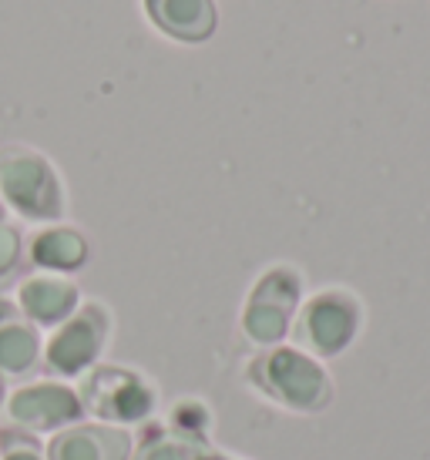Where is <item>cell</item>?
<instances>
[{"mask_svg": "<svg viewBox=\"0 0 430 460\" xmlns=\"http://www.w3.org/2000/svg\"><path fill=\"white\" fill-rule=\"evenodd\" d=\"M246 384L290 413H323L336 400L333 376L323 359L303 353L300 346H266L246 363Z\"/></svg>", "mask_w": 430, "mask_h": 460, "instance_id": "obj_1", "label": "cell"}, {"mask_svg": "<svg viewBox=\"0 0 430 460\" xmlns=\"http://www.w3.org/2000/svg\"><path fill=\"white\" fill-rule=\"evenodd\" d=\"M0 202L27 222H61L67 212L61 172L40 148L0 145Z\"/></svg>", "mask_w": 430, "mask_h": 460, "instance_id": "obj_2", "label": "cell"}, {"mask_svg": "<svg viewBox=\"0 0 430 460\" xmlns=\"http://www.w3.org/2000/svg\"><path fill=\"white\" fill-rule=\"evenodd\" d=\"M363 330V299L346 286H323L300 303L290 336L303 353L333 359L346 353Z\"/></svg>", "mask_w": 430, "mask_h": 460, "instance_id": "obj_3", "label": "cell"}, {"mask_svg": "<svg viewBox=\"0 0 430 460\" xmlns=\"http://www.w3.org/2000/svg\"><path fill=\"white\" fill-rule=\"evenodd\" d=\"M303 303V272L292 262L266 266L246 293L242 303V332L255 346H279L292 330V320Z\"/></svg>", "mask_w": 430, "mask_h": 460, "instance_id": "obj_4", "label": "cell"}, {"mask_svg": "<svg viewBox=\"0 0 430 460\" xmlns=\"http://www.w3.org/2000/svg\"><path fill=\"white\" fill-rule=\"evenodd\" d=\"M77 396L85 413L112 427L145 423L158 407V390L148 376L128 367H108V363H98L85 373Z\"/></svg>", "mask_w": 430, "mask_h": 460, "instance_id": "obj_5", "label": "cell"}, {"mask_svg": "<svg viewBox=\"0 0 430 460\" xmlns=\"http://www.w3.org/2000/svg\"><path fill=\"white\" fill-rule=\"evenodd\" d=\"M114 316L108 303L102 299H81V306L67 316L64 323L54 326V332L48 336V343L40 349L44 367L58 376H81L91 367H98L104 346L112 340Z\"/></svg>", "mask_w": 430, "mask_h": 460, "instance_id": "obj_6", "label": "cell"}, {"mask_svg": "<svg viewBox=\"0 0 430 460\" xmlns=\"http://www.w3.org/2000/svg\"><path fill=\"white\" fill-rule=\"evenodd\" d=\"M7 413L13 427H21L27 434H51V430L58 434L71 423H81L85 407H81L77 390H71L67 384L40 380V384L13 390L7 396Z\"/></svg>", "mask_w": 430, "mask_h": 460, "instance_id": "obj_7", "label": "cell"}, {"mask_svg": "<svg viewBox=\"0 0 430 460\" xmlns=\"http://www.w3.org/2000/svg\"><path fill=\"white\" fill-rule=\"evenodd\" d=\"M13 306L21 309V316L34 323L38 330L40 326H58L81 306V286L71 276L34 272V276H24L17 282Z\"/></svg>", "mask_w": 430, "mask_h": 460, "instance_id": "obj_8", "label": "cell"}, {"mask_svg": "<svg viewBox=\"0 0 430 460\" xmlns=\"http://www.w3.org/2000/svg\"><path fill=\"white\" fill-rule=\"evenodd\" d=\"M135 450V437L128 427L112 423H71L51 437L48 460H128Z\"/></svg>", "mask_w": 430, "mask_h": 460, "instance_id": "obj_9", "label": "cell"}, {"mask_svg": "<svg viewBox=\"0 0 430 460\" xmlns=\"http://www.w3.org/2000/svg\"><path fill=\"white\" fill-rule=\"evenodd\" d=\"M148 24L175 44H205L219 27L215 0H141Z\"/></svg>", "mask_w": 430, "mask_h": 460, "instance_id": "obj_10", "label": "cell"}, {"mask_svg": "<svg viewBox=\"0 0 430 460\" xmlns=\"http://www.w3.org/2000/svg\"><path fill=\"white\" fill-rule=\"evenodd\" d=\"M27 256L38 266V272H58V276H71L77 269L88 266L91 259V243L88 235L67 226V222H51L31 235Z\"/></svg>", "mask_w": 430, "mask_h": 460, "instance_id": "obj_11", "label": "cell"}, {"mask_svg": "<svg viewBox=\"0 0 430 460\" xmlns=\"http://www.w3.org/2000/svg\"><path fill=\"white\" fill-rule=\"evenodd\" d=\"M40 359V332L21 316L13 299H0V376H21Z\"/></svg>", "mask_w": 430, "mask_h": 460, "instance_id": "obj_12", "label": "cell"}, {"mask_svg": "<svg viewBox=\"0 0 430 460\" xmlns=\"http://www.w3.org/2000/svg\"><path fill=\"white\" fill-rule=\"evenodd\" d=\"M212 454L209 437L182 434L172 423H148L128 460H205Z\"/></svg>", "mask_w": 430, "mask_h": 460, "instance_id": "obj_13", "label": "cell"}, {"mask_svg": "<svg viewBox=\"0 0 430 460\" xmlns=\"http://www.w3.org/2000/svg\"><path fill=\"white\" fill-rule=\"evenodd\" d=\"M168 423L182 430V434H192V437H209V427H212V413L205 407L202 400H178L175 407H172V417Z\"/></svg>", "mask_w": 430, "mask_h": 460, "instance_id": "obj_14", "label": "cell"}, {"mask_svg": "<svg viewBox=\"0 0 430 460\" xmlns=\"http://www.w3.org/2000/svg\"><path fill=\"white\" fill-rule=\"evenodd\" d=\"M0 460H48L40 450V440L21 427H4L0 430Z\"/></svg>", "mask_w": 430, "mask_h": 460, "instance_id": "obj_15", "label": "cell"}, {"mask_svg": "<svg viewBox=\"0 0 430 460\" xmlns=\"http://www.w3.org/2000/svg\"><path fill=\"white\" fill-rule=\"evenodd\" d=\"M21 256H24V239H21V229L4 218V222H0V279H7L11 272H17Z\"/></svg>", "mask_w": 430, "mask_h": 460, "instance_id": "obj_16", "label": "cell"}, {"mask_svg": "<svg viewBox=\"0 0 430 460\" xmlns=\"http://www.w3.org/2000/svg\"><path fill=\"white\" fill-rule=\"evenodd\" d=\"M205 460H242V457H232V454H219V450H215L212 457H205Z\"/></svg>", "mask_w": 430, "mask_h": 460, "instance_id": "obj_17", "label": "cell"}, {"mask_svg": "<svg viewBox=\"0 0 430 460\" xmlns=\"http://www.w3.org/2000/svg\"><path fill=\"white\" fill-rule=\"evenodd\" d=\"M0 403H4V376H0Z\"/></svg>", "mask_w": 430, "mask_h": 460, "instance_id": "obj_18", "label": "cell"}, {"mask_svg": "<svg viewBox=\"0 0 430 460\" xmlns=\"http://www.w3.org/2000/svg\"><path fill=\"white\" fill-rule=\"evenodd\" d=\"M4 212H7V205L0 202V222H4Z\"/></svg>", "mask_w": 430, "mask_h": 460, "instance_id": "obj_19", "label": "cell"}]
</instances>
